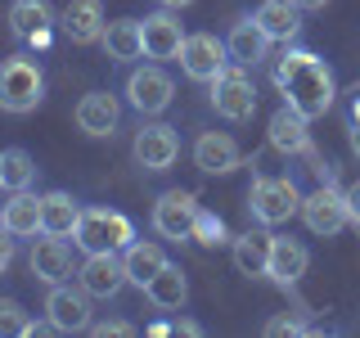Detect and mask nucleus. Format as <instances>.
<instances>
[{
  "instance_id": "40",
  "label": "nucleus",
  "mask_w": 360,
  "mask_h": 338,
  "mask_svg": "<svg viewBox=\"0 0 360 338\" xmlns=\"http://www.w3.org/2000/svg\"><path fill=\"white\" fill-rule=\"evenodd\" d=\"M352 122H360V90H356V104H352Z\"/></svg>"
},
{
  "instance_id": "24",
  "label": "nucleus",
  "mask_w": 360,
  "mask_h": 338,
  "mask_svg": "<svg viewBox=\"0 0 360 338\" xmlns=\"http://www.w3.org/2000/svg\"><path fill=\"white\" fill-rule=\"evenodd\" d=\"M104 50H108V59H117V63H131V59H140L144 54V23L140 18H117V23H108L104 27Z\"/></svg>"
},
{
  "instance_id": "26",
  "label": "nucleus",
  "mask_w": 360,
  "mask_h": 338,
  "mask_svg": "<svg viewBox=\"0 0 360 338\" xmlns=\"http://www.w3.org/2000/svg\"><path fill=\"white\" fill-rule=\"evenodd\" d=\"M122 266H127V284H135V289H144L149 280L158 275V270L167 266V253L158 244H127L122 248Z\"/></svg>"
},
{
  "instance_id": "8",
  "label": "nucleus",
  "mask_w": 360,
  "mask_h": 338,
  "mask_svg": "<svg viewBox=\"0 0 360 338\" xmlns=\"http://www.w3.org/2000/svg\"><path fill=\"white\" fill-rule=\"evenodd\" d=\"M302 221H307L311 234L333 239V234L347 225V199H342V189H333L329 180H324L320 189H311V194L302 199Z\"/></svg>"
},
{
  "instance_id": "20",
  "label": "nucleus",
  "mask_w": 360,
  "mask_h": 338,
  "mask_svg": "<svg viewBox=\"0 0 360 338\" xmlns=\"http://www.w3.org/2000/svg\"><path fill=\"white\" fill-rule=\"evenodd\" d=\"M9 27H14V37L32 41V45H45L50 41V27H54V14L45 0H14L9 5Z\"/></svg>"
},
{
  "instance_id": "29",
  "label": "nucleus",
  "mask_w": 360,
  "mask_h": 338,
  "mask_svg": "<svg viewBox=\"0 0 360 338\" xmlns=\"http://www.w3.org/2000/svg\"><path fill=\"white\" fill-rule=\"evenodd\" d=\"M32 180H37V163H32L27 149H5L0 154V189H32Z\"/></svg>"
},
{
  "instance_id": "2",
  "label": "nucleus",
  "mask_w": 360,
  "mask_h": 338,
  "mask_svg": "<svg viewBox=\"0 0 360 338\" xmlns=\"http://www.w3.org/2000/svg\"><path fill=\"white\" fill-rule=\"evenodd\" d=\"M72 244L82 253H122L127 244H135V225L122 212L108 208H82V221L72 230Z\"/></svg>"
},
{
  "instance_id": "17",
  "label": "nucleus",
  "mask_w": 360,
  "mask_h": 338,
  "mask_svg": "<svg viewBox=\"0 0 360 338\" xmlns=\"http://www.w3.org/2000/svg\"><path fill=\"white\" fill-rule=\"evenodd\" d=\"M117 118H122V104L108 90H90V95H82V104H77V127L86 135H112L117 131Z\"/></svg>"
},
{
  "instance_id": "37",
  "label": "nucleus",
  "mask_w": 360,
  "mask_h": 338,
  "mask_svg": "<svg viewBox=\"0 0 360 338\" xmlns=\"http://www.w3.org/2000/svg\"><path fill=\"white\" fill-rule=\"evenodd\" d=\"M149 334H153V338H162V334H172V325H167V320H153V325H149Z\"/></svg>"
},
{
  "instance_id": "14",
  "label": "nucleus",
  "mask_w": 360,
  "mask_h": 338,
  "mask_svg": "<svg viewBox=\"0 0 360 338\" xmlns=\"http://www.w3.org/2000/svg\"><path fill=\"white\" fill-rule=\"evenodd\" d=\"M307 122L311 118H302L297 108H275V118H270V149H279L284 158H297V154H311V131H307Z\"/></svg>"
},
{
  "instance_id": "33",
  "label": "nucleus",
  "mask_w": 360,
  "mask_h": 338,
  "mask_svg": "<svg viewBox=\"0 0 360 338\" xmlns=\"http://www.w3.org/2000/svg\"><path fill=\"white\" fill-rule=\"evenodd\" d=\"M90 330H95L99 338H127V334H135L127 320H99V325H90Z\"/></svg>"
},
{
  "instance_id": "6",
  "label": "nucleus",
  "mask_w": 360,
  "mask_h": 338,
  "mask_svg": "<svg viewBox=\"0 0 360 338\" xmlns=\"http://www.w3.org/2000/svg\"><path fill=\"white\" fill-rule=\"evenodd\" d=\"M194 217H198V199L189 189H167L153 203V230L162 239H194Z\"/></svg>"
},
{
  "instance_id": "12",
  "label": "nucleus",
  "mask_w": 360,
  "mask_h": 338,
  "mask_svg": "<svg viewBox=\"0 0 360 338\" xmlns=\"http://www.w3.org/2000/svg\"><path fill=\"white\" fill-rule=\"evenodd\" d=\"M77 280H82V289L90 298H112V293L127 284V266H122L117 253H86Z\"/></svg>"
},
{
  "instance_id": "15",
  "label": "nucleus",
  "mask_w": 360,
  "mask_h": 338,
  "mask_svg": "<svg viewBox=\"0 0 360 338\" xmlns=\"http://www.w3.org/2000/svg\"><path fill=\"white\" fill-rule=\"evenodd\" d=\"M59 27H63V37L77 41V45L99 41V37H104V27H108V23H104V5H99V0H68Z\"/></svg>"
},
{
  "instance_id": "27",
  "label": "nucleus",
  "mask_w": 360,
  "mask_h": 338,
  "mask_svg": "<svg viewBox=\"0 0 360 338\" xmlns=\"http://www.w3.org/2000/svg\"><path fill=\"white\" fill-rule=\"evenodd\" d=\"M144 298H149L158 311H180V307H185L189 284H185V275H180V266L167 262V266L149 280V284H144Z\"/></svg>"
},
{
  "instance_id": "36",
  "label": "nucleus",
  "mask_w": 360,
  "mask_h": 338,
  "mask_svg": "<svg viewBox=\"0 0 360 338\" xmlns=\"http://www.w3.org/2000/svg\"><path fill=\"white\" fill-rule=\"evenodd\" d=\"M172 334H189V338H198V334H202V325H198V320H189V315H180V320L172 325Z\"/></svg>"
},
{
  "instance_id": "22",
  "label": "nucleus",
  "mask_w": 360,
  "mask_h": 338,
  "mask_svg": "<svg viewBox=\"0 0 360 338\" xmlns=\"http://www.w3.org/2000/svg\"><path fill=\"white\" fill-rule=\"evenodd\" d=\"M180 45H185L180 18H172V14L144 18V54H149V59H180Z\"/></svg>"
},
{
  "instance_id": "35",
  "label": "nucleus",
  "mask_w": 360,
  "mask_h": 338,
  "mask_svg": "<svg viewBox=\"0 0 360 338\" xmlns=\"http://www.w3.org/2000/svg\"><path fill=\"white\" fill-rule=\"evenodd\" d=\"M9 262H14V234H9L5 221H0V270H9Z\"/></svg>"
},
{
  "instance_id": "1",
  "label": "nucleus",
  "mask_w": 360,
  "mask_h": 338,
  "mask_svg": "<svg viewBox=\"0 0 360 338\" xmlns=\"http://www.w3.org/2000/svg\"><path fill=\"white\" fill-rule=\"evenodd\" d=\"M275 86H279V95H284V104L297 108L302 118H324L329 104H333V95H338L329 63L311 50H288L284 59L275 63Z\"/></svg>"
},
{
  "instance_id": "34",
  "label": "nucleus",
  "mask_w": 360,
  "mask_h": 338,
  "mask_svg": "<svg viewBox=\"0 0 360 338\" xmlns=\"http://www.w3.org/2000/svg\"><path fill=\"white\" fill-rule=\"evenodd\" d=\"M342 199H347V221H356V225H360V180L342 189Z\"/></svg>"
},
{
  "instance_id": "25",
  "label": "nucleus",
  "mask_w": 360,
  "mask_h": 338,
  "mask_svg": "<svg viewBox=\"0 0 360 338\" xmlns=\"http://www.w3.org/2000/svg\"><path fill=\"white\" fill-rule=\"evenodd\" d=\"M252 18L266 27L270 41H292V37H297V27H302V9L292 5V0H262Z\"/></svg>"
},
{
  "instance_id": "16",
  "label": "nucleus",
  "mask_w": 360,
  "mask_h": 338,
  "mask_svg": "<svg viewBox=\"0 0 360 338\" xmlns=\"http://www.w3.org/2000/svg\"><path fill=\"white\" fill-rule=\"evenodd\" d=\"M32 275L41 280V284H63L68 275H72V253H68L63 239H54V234H45V239L32 244Z\"/></svg>"
},
{
  "instance_id": "38",
  "label": "nucleus",
  "mask_w": 360,
  "mask_h": 338,
  "mask_svg": "<svg viewBox=\"0 0 360 338\" xmlns=\"http://www.w3.org/2000/svg\"><path fill=\"white\" fill-rule=\"evenodd\" d=\"M292 5H297V9H324L329 0H292Z\"/></svg>"
},
{
  "instance_id": "10",
  "label": "nucleus",
  "mask_w": 360,
  "mask_h": 338,
  "mask_svg": "<svg viewBox=\"0 0 360 338\" xmlns=\"http://www.w3.org/2000/svg\"><path fill=\"white\" fill-rule=\"evenodd\" d=\"M172 95H176V86L162 68H135L127 77V99H131V108H140V113H162L172 104Z\"/></svg>"
},
{
  "instance_id": "3",
  "label": "nucleus",
  "mask_w": 360,
  "mask_h": 338,
  "mask_svg": "<svg viewBox=\"0 0 360 338\" xmlns=\"http://www.w3.org/2000/svg\"><path fill=\"white\" fill-rule=\"evenodd\" d=\"M45 99V77L37 59L14 54V59L0 63V108L5 113H32Z\"/></svg>"
},
{
  "instance_id": "4",
  "label": "nucleus",
  "mask_w": 360,
  "mask_h": 338,
  "mask_svg": "<svg viewBox=\"0 0 360 338\" xmlns=\"http://www.w3.org/2000/svg\"><path fill=\"white\" fill-rule=\"evenodd\" d=\"M248 212L262 225H284L302 212V194L288 176H257L248 189Z\"/></svg>"
},
{
  "instance_id": "41",
  "label": "nucleus",
  "mask_w": 360,
  "mask_h": 338,
  "mask_svg": "<svg viewBox=\"0 0 360 338\" xmlns=\"http://www.w3.org/2000/svg\"><path fill=\"white\" fill-rule=\"evenodd\" d=\"M162 5H172V9H180V5H194V0H162Z\"/></svg>"
},
{
  "instance_id": "23",
  "label": "nucleus",
  "mask_w": 360,
  "mask_h": 338,
  "mask_svg": "<svg viewBox=\"0 0 360 338\" xmlns=\"http://www.w3.org/2000/svg\"><path fill=\"white\" fill-rule=\"evenodd\" d=\"M225 50H230V59L234 63H257V59H266V50H270V37H266V27L257 18H239L230 27V37H225Z\"/></svg>"
},
{
  "instance_id": "18",
  "label": "nucleus",
  "mask_w": 360,
  "mask_h": 338,
  "mask_svg": "<svg viewBox=\"0 0 360 338\" xmlns=\"http://www.w3.org/2000/svg\"><path fill=\"white\" fill-rule=\"evenodd\" d=\"M307 266H311V253L302 248L297 239H288V234H275V248H270V270L266 275L275 280L279 289H292L302 275H307Z\"/></svg>"
},
{
  "instance_id": "11",
  "label": "nucleus",
  "mask_w": 360,
  "mask_h": 338,
  "mask_svg": "<svg viewBox=\"0 0 360 338\" xmlns=\"http://www.w3.org/2000/svg\"><path fill=\"white\" fill-rule=\"evenodd\" d=\"M131 154H135V163H140L144 172H167V167L176 163V154H180V140H176L172 127L153 122V127H144L140 135H135Z\"/></svg>"
},
{
  "instance_id": "7",
  "label": "nucleus",
  "mask_w": 360,
  "mask_h": 338,
  "mask_svg": "<svg viewBox=\"0 0 360 338\" xmlns=\"http://www.w3.org/2000/svg\"><path fill=\"white\" fill-rule=\"evenodd\" d=\"M225 41H217L212 32H194V37H185V45H180V68H185L194 82H217V77L230 68V59H225Z\"/></svg>"
},
{
  "instance_id": "21",
  "label": "nucleus",
  "mask_w": 360,
  "mask_h": 338,
  "mask_svg": "<svg viewBox=\"0 0 360 338\" xmlns=\"http://www.w3.org/2000/svg\"><path fill=\"white\" fill-rule=\"evenodd\" d=\"M0 221H5V230L14 234V239H32V234H41V199L32 194V189H14L9 203L0 208Z\"/></svg>"
},
{
  "instance_id": "30",
  "label": "nucleus",
  "mask_w": 360,
  "mask_h": 338,
  "mask_svg": "<svg viewBox=\"0 0 360 338\" xmlns=\"http://www.w3.org/2000/svg\"><path fill=\"white\" fill-rule=\"evenodd\" d=\"M194 239L202 248H221V244H230V230H225V221L217 217V212H202L198 208V217H194Z\"/></svg>"
},
{
  "instance_id": "13",
  "label": "nucleus",
  "mask_w": 360,
  "mask_h": 338,
  "mask_svg": "<svg viewBox=\"0 0 360 338\" xmlns=\"http://www.w3.org/2000/svg\"><path fill=\"white\" fill-rule=\"evenodd\" d=\"M239 163H243V154H239V144H234V135H225V131H202L198 140H194V167H198V172L225 176V172H234Z\"/></svg>"
},
{
  "instance_id": "28",
  "label": "nucleus",
  "mask_w": 360,
  "mask_h": 338,
  "mask_svg": "<svg viewBox=\"0 0 360 338\" xmlns=\"http://www.w3.org/2000/svg\"><path fill=\"white\" fill-rule=\"evenodd\" d=\"M270 248H275V234H266V230L239 234V239H234V266H239V275H266Z\"/></svg>"
},
{
  "instance_id": "5",
  "label": "nucleus",
  "mask_w": 360,
  "mask_h": 338,
  "mask_svg": "<svg viewBox=\"0 0 360 338\" xmlns=\"http://www.w3.org/2000/svg\"><path fill=\"white\" fill-rule=\"evenodd\" d=\"M212 108H217L221 118H230V122H248L257 113V90H252V82H248L243 63L225 68L217 82H212Z\"/></svg>"
},
{
  "instance_id": "39",
  "label": "nucleus",
  "mask_w": 360,
  "mask_h": 338,
  "mask_svg": "<svg viewBox=\"0 0 360 338\" xmlns=\"http://www.w3.org/2000/svg\"><path fill=\"white\" fill-rule=\"evenodd\" d=\"M352 149H356V158H360V122H352Z\"/></svg>"
},
{
  "instance_id": "9",
  "label": "nucleus",
  "mask_w": 360,
  "mask_h": 338,
  "mask_svg": "<svg viewBox=\"0 0 360 338\" xmlns=\"http://www.w3.org/2000/svg\"><path fill=\"white\" fill-rule=\"evenodd\" d=\"M45 320L59 334H82L90 330V293L86 289H68V284H50L45 298Z\"/></svg>"
},
{
  "instance_id": "19",
  "label": "nucleus",
  "mask_w": 360,
  "mask_h": 338,
  "mask_svg": "<svg viewBox=\"0 0 360 338\" xmlns=\"http://www.w3.org/2000/svg\"><path fill=\"white\" fill-rule=\"evenodd\" d=\"M82 221V203H77L68 189H50L41 194V234H54V239H68Z\"/></svg>"
},
{
  "instance_id": "32",
  "label": "nucleus",
  "mask_w": 360,
  "mask_h": 338,
  "mask_svg": "<svg viewBox=\"0 0 360 338\" xmlns=\"http://www.w3.org/2000/svg\"><path fill=\"white\" fill-rule=\"evenodd\" d=\"M266 334L270 338H279V334H302V320H297V315H270V320H266Z\"/></svg>"
},
{
  "instance_id": "31",
  "label": "nucleus",
  "mask_w": 360,
  "mask_h": 338,
  "mask_svg": "<svg viewBox=\"0 0 360 338\" xmlns=\"http://www.w3.org/2000/svg\"><path fill=\"white\" fill-rule=\"evenodd\" d=\"M27 330H32V320H27V311H22V302L0 298V338H18Z\"/></svg>"
}]
</instances>
